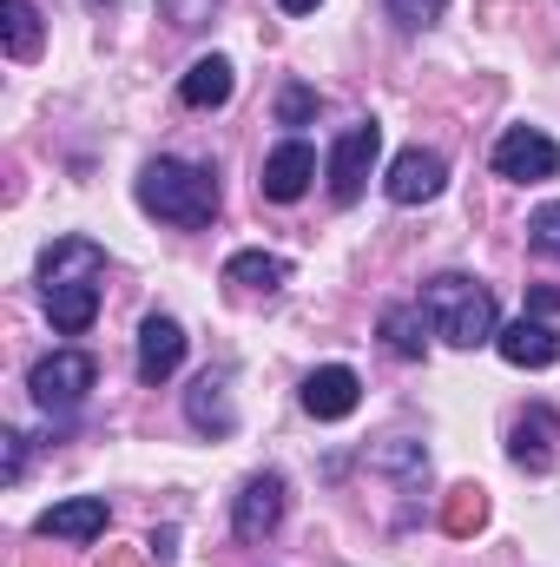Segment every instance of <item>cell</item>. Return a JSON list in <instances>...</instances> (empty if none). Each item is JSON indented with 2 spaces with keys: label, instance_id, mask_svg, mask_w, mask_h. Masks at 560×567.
I'll return each instance as SVG.
<instances>
[{
  "label": "cell",
  "instance_id": "29",
  "mask_svg": "<svg viewBox=\"0 0 560 567\" xmlns=\"http://www.w3.org/2000/svg\"><path fill=\"white\" fill-rule=\"evenodd\" d=\"M100 567H145V555L139 548H106V561Z\"/></svg>",
  "mask_w": 560,
  "mask_h": 567
},
{
  "label": "cell",
  "instance_id": "16",
  "mask_svg": "<svg viewBox=\"0 0 560 567\" xmlns=\"http://www.w3.org/2000/svg\"><path fill=\"white\" fill-rule=\"evenodd\" d=\"M185 416H191V429H211V435H231L238 429V410H231V390H225V377H198L191 390H185Z\"/></svg>",
  "mask_w": 560,
  "mask_h": 567
},
{
  "label": "cell",
  "instance_id": "10",
  "mask_svg": "<svg viewBox=\"0 0 560 567\" xmlns=\"http://www.w3.org/2000/svg\"><path fill=\"white\" fill-rule=\"evenodd\" d=\"M442 185H448V165H442V152H422V145L396 152V165H390V178H383V192H390L396 205H428Z\"/></svg>",
  "mask_w": 560,
  "mask_h": 567
},
{
  "label": "cell",
  "instance_id": "12",
  "mask_svg": "<svg viewBox=\"0 0 560 567\" xmlns=\"http://www.w3.org/2000/svg\"><path fill=\"white\" fill-rule=\"evenodd\" d=\"M46 542H100L106 535V495H73V502H53L40 522H33Z\"/></svg>",
  "mask_w": 560,
  "mask_h": 567
},
{
  "label": "cell",
  "instance_id": "3",
  "mask_svg": "<svg viewBox=\"0 0 560 567\" xmlns=\"http://www.w3.org/2000/svg\"><path fill=\"white\" fill-rule=\"evenodd\" d=\"M422 303H428L435 337H448L455 350L495 343V330H501V317H495V290H488V284H475L468 271H442V278H428Z\"/></svg>",
  "mask_w": 560,
  "mask_h": 567
},
{
  "label": "cell",
  "instance_id": "2",
  "mask_svg": "<svg viewBox=\"0 0 560 567\" xmlns=\"http://www.w3.org/2000/svg\"><path fill=\"white\" fill-rule=\"evenodd\" d=\"M139 205L165 225H211L218 218V178L191 158H152L139 172Z\"/></svg>",
  "mask_w": 560,
  "mask_h": 567
},
{
  "label": "cell",
  "instance_id": "15",
  "mask_svg": "<svg viewBox=\"0 0 560 567\" xmlns=\"http://www.w3.org/2000/svg\"><path fill=\"white\" fill-rule=\"evenodd\" d=\"M231 86H238L231 60H225V53H205V60H191V73L178 80V100L205 113V106H225V100H231Z\"/></svg>",
  "mask_w": 560,
  "mask_h": 567
},
{
  "label": "cell",
  "instance_id": "25",
  "mask_svg": "<svg viewBox=\"0 0 560 567\" xmlns=\"http://www.w3.org/2000/svg\"><path fill=\"white\" fill-rule=\"evenodd\" d=\"M317 113V86H283L278 93V126H303Z\"/></svg>",
  "mask_w": 560,
  "mask_h": 567
},
{
  "label": "cell",
  "instance_id": "30",
  "mask_svg": "<svg viewBox=\"0 0 560 567\" xmlns=\"http://www.w3.org/2000/svg\"><path fill=\"white\" fill-rule=\"evenodd\" d=\"M283 13H317V0H278Z\"/></svg>",
  "mask_w": 560,
  "mask_h": 567
},
{
  "label": "cell",
  "instance_id": "22",
  "mask_svg": "<svg viewBox=\"0 0 560 567\" xmlns=\"http://www.w3.org/2000/svg\"><path fill=\"white\" fill-rule=\"evenodd\" d=\"M383 7H390V20H396L403 33H422V27H435V20H442V7H448V0H383Z\"/></svg>",
  "mask_w": 560,
  "mask_h": 567
},
{
  "label": "cell",
  "instance_id": "11",
  "mask_svg": "<svg viewBox=\"0 0 560 567\" xmlns=\"http://www.w3.org/2000/svg\"><path fill=\"white\" fill-rule=\"evenodd\" d=\"M554 442H560V416L548 403H535V410H521V423L508 435V462L528 468V475H548L554 468Z\"/></svg>",
  "mask_w": 560,
  "mask_h": 567
},
{
  "label": "cell",
  "instance_id": "4",
  "mask_svg": "<svg viewBox=\"0 0 560 567\" xmlns=\"http://www.w3.org/2000/svg\"><path fill=\"white\" fill-rule=\"evenodd\" d=\"M93 383H100V363H93L86 350H53V357H40V363H33V377H27V390H33V403H40L46 416L80 410Z\"/></svg>",
  "mask_w": 560,
  "mask_h": 567
},
{
  "label": "cell",
  "instance_id": "27",
  "mask_svg": "<svg viewBox=\"0 0 560 567\" xmlns=\"http://www.w3.org/2000/svg\"><path fill=\"white\" fill-rule=\"evenodd\" d=\"M145 555H152L158 567H172V561H178V528H158V535L145 542Z\"/></svg>",
  "mask_w": 560,
  "mask_h": 567
},
{
  "label": "cell",
  "instance_id": "17",
  "mask_svg": "<svg viewBox=\"0 0 560 567\" xmlns=\"http://www.w3.org/2000/svg\"><path fill=\"white\" fill-rule=\"evenodd\" d=\"M225 284H238V290H283L290 284V265H283L278 251H231L225 258Z\"/></svg>",
  "mask_w": 560,
  "mask_h": 567
},
{
  "label": "cell",
  "instance_id": "21",
  "mask_svg": "<svg viewBox=\"0 0 560 567\" xmlns=\"http://www.w3.org/2000/svg\"><path fill=\"white\" fill-rule=\"evenodd\" d=\"M370 462H376V468H390V475H403L409 488H422V475H428V449H422V442H383Z\"/></svg>",
  "mask_w": 560,
  "mask_h": 567
},
{
  "label": "cell",
  "instance_id": "19",
  "mask_svg": "<svg viewBox=\"0 0 560 567\" xmlns=\"http://www.w3.org/2000/svg\"><path fill=\"white\" fill-rule=\"evenodd\" d=\"M422 330H428V323H422L416 303H390V310H383V343H390L403 363H416L422 350H428V337H422Z\"/></svg>",
  "mask_w": 560,
  "mask_h": 567
},
{
  "label": "cell",
  "instance_id": "28",
  "mask_svg": "<svg viewBox=\"0 0 560 567\" xmlns=\"http://www.w3.org/2000/svg\"><path fill=\"white\" fill-rule=\"evenodd\" d=\"M528 310L554 317V310H560V290H554V284H535V290H528Z\"/></svg>",
  "mask_w": 560,
  "mask_h": 567
},
{
  "label": "cell",
  "instance_id": "26",
  "mask_svg": "<svg viewBox=\"0 0 560 567\" xmlns=\"http://www.w3.org/2000/svg\"><path fill=\"white\" fill-rule=\"evenodd\" d=\"M0 449H7L0 475H7V482H20V468H27V435H20V429H7V435H0Z\"/></svg>",
  "mask_w": 560,
  "mask_h": 567
},
{
  "label": "cell",
  "instance_id": "20",
  "mask_svg": "<svg viewBox=\"0 0 560 567\" xmlns=\"http://www.w3.org/2000/svg\"><path fill=\"white\" fill-rule=\"evenodd\" d=\"M40 7L33 0H7V53L13 60H40Z\"/></svg>",
  "mask_w": 560,
  "mask_h": 567
},
{
  "label": "cell",
  "instance_id": "8",
  "mask_svg": "<svg viewBox=\"0 0 560 567\" xmlns=\"http://www.w3.org/2000/svg\"><path fill=\"white\" fill-rule=\"evenodd\" d=\"M495 350L515 363V370H554L560 363V330L541 323V317H515L495 330Z\"/></svg>",
  "mask_w": 560,
  "mask_h": 567
},
{
  "label": "cell",
  "instance_id": "31",
  "mask_svg": "<svg viewBox=\"0 0 560 567\" xmlns=\"http://www.w3.org/2000/svg\"><path fill=\"white\" fill-rule=\"evenodd\" d=\"M93 7H113V0H93Z\"/></svg>",
  "mask_w": 560,
  "mask_h": 567
},
{
  "label": "cell",
  "instance_id": "24",
  "mask_svg": "<svg viewBox=\"0 0 560 567\" xmlns=\"http://www.w3.org/2000/svg\"><path fill=\"white\" fill-rule=\"evenodd\" d=\"M528 238H535V251H541V258H560V198H554V205H541V212L528 218Z\"/></svg>",
  "mask_w": 560,
  "mask_h": 567
},
{
  "label": "cell",
  "instance_id": "1",
  "mask_svg": "<svg viewBox=\"0 0 560 567\" xmlns=\"http://www.w3.org/2000/svg\"><path fill=\"white\" fill-rule=\"evenodd\" d=\"M100 284H106V251L93 238H60L40 258V297L60 337H80L100 317Z\"/></svg>",
  "mask_w": 560,
  "mask_h": 567
},
{
  "label": "cell",
  "instance_id": "23",
  "mask_svg": "<svg viewBox=\"0 0 560 567\" xmlns=\"http://www.w3.org/2000/svg\"><path fill=\"white\" fill-rule=\"evenodd\" d=\"M165 7V20L178 27V33H198V27H211V13H218V0H158Z\"/></svg>",
  "mask_w": 560,
  "mask_h": 567
},
{
  "label": "cell",
  "instance_id": "6",
  "mask_svg": "<svg viewBox=\"0 0 560 567\" xmlns=\"http://www.w3.org/2000/svg\"><path fill=\"white\" fill-rule=\"evenodd\" d=\"M495 172L515 178V185H541V178L560 172V145L548 140L541 126H508V133L495 140Z\"/></svg>",
  "mask_w": 560,
  "mask_h": 567
},
{
  "label": "cell",
  "instance_id": "18",
  "mask_svg": "<svg viewBox=\"0 0 560 567\" xmlns=\"http://www.w3.org/2000/svg\"><path fill=\"white\" fill-rule=\"evenodd\" d=\"M481 522H488V488H481V482H455V488L442 495V528H448L455 542H468Z\"/></svg>",
  "mask_w": 560,
  "mask_h": 567
},
{
  "label": "cell",
  "instance_id": "13",
  "mask_svg": "<svg viewBox=\"0 0 560 567\" xmlns=\"http://www.w3.org/2000/svg\"><path fill=\"white\" fill-rule=\"evenodd\" d=\"M278 522H283V475H251L245 495H238V508H231L238 542H265Z\"/></svg>",
  "mask_w": 560,
  "mask_h": 567
},
{
  "label": "cell",
  "instance_id": "5",
  "mask_svg": "<svg viewBox=\"0 0 560 567\" xmlns=\"http://www.w3.org/2000/svg\"><path fill=\"white\" fill-rule=\"evenodd\" d=\"M376 152H383V126H376V120L343 126V140L330 145V198H336V205H356V198H363Z\"/></svg>",
  "mask_w": 560,
  "mask_h": 567
},
{
  "label": "cell",
  "instance_id": "14",
  "mask_svg": "<svg viewBox=\"0 0 560 567\" xmlns=\"http://www.w3.org/2000/svg\"><path fill=\"white\" fill-rule=\"evenodd\" d=\"M178 363H185V330L172 317H145L139 323V383L178 377Z\"/></svg>",
  "mask_w": 560,
  "mask_h": 567
},
{
  "label": "cell",
  "instance_id": "9",
  "mask_svg": "<svg viewBox=\"0 0 560 567\" xmlns=\"http://www.w3.org/2000/svg\"><path fill=\"white\" fill-rule=\"evenodd\" d=\"M310 178H317V152L303 140H283L271 158H265V172H258V192L271 198V205H297L303 192H310Z\"/></svg>",
  "mask_w": 560,
  "mask_h": 567
},
{
  "label": "cell",
  "instance_id": "7",
  "mask_svg": "<svg viewBox=\"0 0 560 567\" xmlns=\"http://www.w3.org/2000/svg\"><path fill=\"white\" fill-rule=\"evenodd\" d=\"M356 403H363V377L350 363H323L303 377V410L317 423H343V416H356Z\"/></svg>",
  "mask_w": 560,
  "mask_h": 567
}]
</instances>
